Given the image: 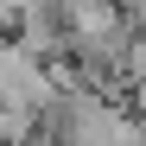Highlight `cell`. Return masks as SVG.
I'll return each mask as SVG.
<instances>
[{
    "mask_svg": "<svg viewBox=\"0 0 146 146\" xmlns=\"http://www.w3.org/2000/svg\"><path fill=\"white\" fill-rule=\"evenodd\" d=\"M44 127H57L64 146H133V121L95 95H51Z\"/></svg>",
    "mask_w": 146,
    "mask_h": 146,
    "instance_id": "cell-1",
    "label": "cell"
},
{
    "mask_svg": "<svg viewBox=\"0 0 146 146\" xmlns=\"http://www.w3.org/2000/svg\"><path fill=\"white\" fill-rule=\"evenodd\" d=\"M121 64H127V76L146 83V38H127V57H121Z\"/></svg>",
    "mask_w": 146,
    "mask_h": 146,
    "instance_id": "cell-2",
    "label": "cell"
}]
</instances>
